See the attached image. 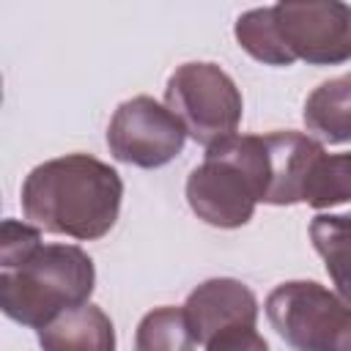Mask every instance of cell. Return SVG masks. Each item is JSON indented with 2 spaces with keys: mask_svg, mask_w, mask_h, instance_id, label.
<instances>
[{
  "mask_svg": "<svg viewBox=\"0 0 351 351\" xmlns=\"http://www.w3.org/2000/svg\"><path fill=\"white\" fill-rule=\"evenodd\" d=\"M233 36H236L239 47L250 58H255L258 63H266V66H288L285 58H282V49H280L274 25H271V8L269 5L244 11L236 19V25H233Z\"/></svg>",
  "mask_w": 351,
  "mask_h": 351,
  "instance_id": "cell-15",
  "label": "cell"
},
{
  "mask_svg": "<svg viewBox=\"0 0 351 351\" xmlns=\"http://www.w3.org/2000/svg\"><path fill=\"white\" fill-rule=\"evenodd\" d=\"M186 143L184 123L151 96H132L118 104L107 126L110 154L134 167H162L173 162Z\"/></svg>",
  "mask_w": 351,
  "mask_h": 351,
  "instance_id": "cell-7",
  "label": "cell"
},
{
  "mask_svg": "<svg viewBox=\"0 0 351 351\" xmlns=\"http://www.w3.org/2000/svg\"><path fill=\"white\" fill-rule=\"evenodd\" d=\"M266 318L293 351H351V304L315 280L280 282Z\"/></svg>",
  "mask_w": 351,
  "mask_h": 351,
  "instance_id": "cell-5",
  "label": "cell"
},
{
  "mask_svg": "<svg viewBox=\"0 0 351 351\" xmlns=\"http://www.w3.org/2000/svg\"><path fill=\"white\" fill-rule=\"evenodd\" d=\"M134 351H195L184 307H156L143 315L134 335Z\"/></svg>",
  "mask_w": 351,
  "mask_h": 351,
  "instance_id": "cell-14",
  "label": "cell"
},
{
  "mask_svg": "<svg viewBox=\"0 0 351 351\" xmlns=\"http://www.w3.org/2000/svg\"><path fill=\"white\" fill-rule=\"evenodd\" d=\"M271 25L285 63L337 66L351 60V5L340 0L274 3Z\"/></svg>",
  "mask_w": 351,
  "mask_h": 351,
  "instance_id": "cell-6",
  "label": "cell"
},
{
  "mask_svg": "<svg viewBox=\"0 0 351 351\" xmlns=\"http://www.w3.org/2000/svg\"><path fill=\"white\" fill-rule=\"evenodd\" d=\"M206 351H269V343L255 332V326H233L214 335Z\"/></svg>",
  "mask_w": 351,
  "mask_h": 351,
  "instance_id": "cell-16",
  "label": "cell"
},
{
  "mask_svg": "<svg viewBox=\"0 0 351 351\" xmlns=\"http://www.w3.org/2000/svg\"><path fill=\"white\" fill-rule=\"evenodd\" d=\"M165 104L203 148L233 137L244 112V99L233 77L208 60L181 63L167 77Z\"/></svg>",
  "mask_w": 351,
  "mask_h": 351,
  "instance_id": "cell-4",
  "label": "cell"
},
{
  "mask_svg": "<svg viewBox=\"0 0 351 351\" xmlns=\"http://www.w3.org/2000/svg\"><path fill=\"white\" fill-rule=\"evenodd\" d=\"M184 313L195 343H208L214 335L233 326H255L258 299L255 293L233 277H214L200 282L184 302Z\"/></svg>",
  "mask_w": 351,
  "mask_h": 351,
  "instance_id": "cell-8",
  "label": "cell"
},
{
  "mask_svg": "<svg viewBox=\"0 0 351 351\" xmlns=\"http://www.w3.org/2000/svg\"><path fill=\"white\" fill-rule=\"evenodd\" d=\"M19 200L25 219L38 230L93 241L118 222L123 181L90 154H66L36 165L22 181Z\"/></svg>",
  "mask_w": 351,
  "mask_h": 351,
  "instance_id": "cell-2",
  "label": "cell"
},
{
  "mask_svg": "<svg viewBox=\"0 0 351 351\" xmlns=\"http://www.w3.org/2000/svg\"><path fill=\"white\" fill-rule=\"evenodd\" d=\"M96 269L77 244H44L30 222L5 219L0 230V307L36 332L90 299Z\"/></svg>",
  "mask_w": 351,
  "mask_h": 351,
  "instance_id": "cell-1",
  "label": "cell"
},
{
  "mask_svg": "<svg viewBox=\"0 0 351 351\" xmlns=\"http://www.w3.org/2000/svg\"><path fill=\"white\" fill-rule=\"evenodd\" d=\"M302 203L310 208H332L340 203H351V151L348 154H321L302 189Z\"/></svg>",
  "mask_w": 351,
  "mask_h": 351,
  "instance_id": "cell-13",
  "label": "cell"
},
{
  "mask_svg": "<svg viewBox=\"0 0 351 351\" xmlns=\"http://www.w3.org/2000/svg\"><path fill=\"white\" fill-rule=\"evenodd\" d=\"M266 148H269V167H271V184H269V206H296L302 203L304 178L313 167V162L324 154V145L302 132H269Z\"/></svg>",
  "mask_w": 351,
  "mask_h": 351,
  "instance_id": "cell-9",
  "label": "cell"
},
{
  "mask_svg": "<svg viewBox=\"0 0 351 351\" xmlns=\"http://www.w3.org/2000/svg\"><path fill=\"white\" fill-rule=\"evenodd\" d=\"M302 118L307 132H313L324 143H351V74L321 82L304 99Z\"/></svg>",
  "mask_w": 351,
  "mask_h": 351,
  "instance_id": "cell-11",
  "label": "cell"
},
{
  "mask_svg": "<svg viewBox=\"0 0 351 351\" xmlns=\"http://www.w3.org/2000/svg\"><path fill=\"white\" fill-rule=\"evenodd\" d=\"M271 184L263 134H233L206 148L203 162L186 178V203L211 228L233 230L266 203Z\"/></svg>",
  "mask_w": 351,
  "mask_h": 351,
  "instance_id": "cell-3",
  "label": "cell"
},
{
  "mask_svg": "<svg viewBox=\"0 0 351 351\" xmlns=\"http://www.w3.org/2000/svg\"><path fill=\"white\" fill-rule=\"evenodd\" d=\"M38 346L44 351H115L118 340L110 315L82 302L44 324L38 329Z\"/></svg>",
  "mask_w": 351,
  "mask_h": 351,
  "instance_id": "cell-10",
  "label": "cell"
},
{
  "mask_svg": "<svg viewBox=\"0 0 351 351\" xmlns=\"http://www.w3.org/2000/svg\"><path fill=\"white\" fill-rule=\"evenodd\" d=\"M310 241L321 255L337 296L351 304V214H318L310 222Z\"/></svg>",
  "mask_w": 351,
  "mask_h": 351,
  "instance_id": "cell-12",
  "label": "cell"
}]
</instances>
